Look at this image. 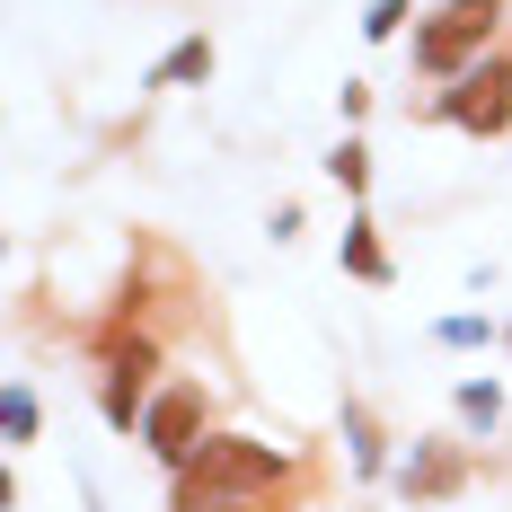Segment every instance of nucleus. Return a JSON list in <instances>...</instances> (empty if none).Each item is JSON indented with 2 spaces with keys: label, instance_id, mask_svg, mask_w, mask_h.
<instances>
[{
  "label": "nucleus",
  "instance_id": "5",
  "mask_svg": "<svg viewBox=\"0 0 512 512\" xmlns=\"http://www.w3.org/2000/svg\"><path fill=\"white\" fill-rule=\"evenodd\" d=\"M151 345L133 336V345H106V424L115 433H133V415H142V380H151Z\"/></svg>",
  "mask_w": 512,
  "mask_h": 512
},
{
  "label": "nucleus",
  "instance_id": "12",
  "mask_svg": "<svg viewBox=\"0 0 512 512\" xmlns=\"http://www.w3.org/2000/svg\"><path fill=\"white\" fill-rule=\"evenodd\" d=\"M398 18H407V0H371V18H362V36H398Z\"/></svg>",
  "mask_w": 512,
  "mask_h": 512
},
{
  "label": "nucleus",
  "instance_id": "4",
  "mask_svg": "<svg viewBox=\"0 0 512 512\" xmlns=\"http://www.w3.org/2000/svg\"><path fill=\"white\" fill-rule=\"evenodd\" d=\"M195 433H204V398H195V389H168V398H151V415H142V442H151L168 468H186L195 451H204Z\"/></svg>",
  "mask_w": 512,
  "mask_h": 512
},
{
  "label": "nucleus",
  "instance_id": "8",
  "mask_svg": "<svg viewBox=\"0 0 512 512\" xmlns=\"http://www.w3.org/2000/svg\"><path fill=\"white\" fill-rule=\"evenodd\" d=\"M460 477H468V468L451 460V451H433V460H415V468H407V495H451Z\"/></svg>",
  "mask_w": 512,
  "mask_h": 512
},
{
  "label": "nucleus",
  "instance_id": "10",
  "mask_svg": "<svg viewBox=\"0 0 512 512\" xmlns=\"http://www.w3.org/2000/svg\"><path fill=\"white\" fill-rule=\"evenodd\" d=\"M0 424H9V442H27L36 433V398L27 389H0Z\"/></svg>",
  "mask_w": 512,
  "mask_h": 512
},
{
  "label": "nucleus",
  "instance_id": "3",
  "mask_svg": "<svg viewBox=\"0 0 512 512\" xmlns=\"http://www.w3.org/2000/svg\"><path fill=\"white\" fill-rule=\"evenodd\" d=\"M442 115H451L460 133H477V142L512 133V62H477V71H460V89L442 98Z\"/></svg>",
  "mask_w": 512,
  "mask_h": 512
},
{
  "label": "nucleus",
  "instance_id": "6",
  "mask_svg": "<svg viewBox=\"0 0 512 512\" xmlns=\"http://www.w3.org/2000/svg\"><path fill=\"white\" fill-rule=\"evenodd\" d=\"M204 71H212V45H204V36H186V45H177V53H168V62L151 71V89H177V80H204Z\"/></svg>",
  "mask_w": 512,
  "mask_h": 512
},
{
  "label": "nucleus",
  "instance_id": "11",
  "mask_svg": "<svg viewBox=\"0 0 512 512\" xmlns=\"http://www.w3.org/2000/svg\"><path fill=\"white\" fill-rule=\"evenodd\" d=\"M327 168H336V186H354V195L371 186V151H362V142H345V151L327 159Z\"/></svg>",
  "mask_w": 512,
  "mask_h": 512
},
{
  "label": "nucleus",
  "instance_id": "2",
  "mask_svg": "<svg viewBox=\"0 0 512 512\" xmlns=\"http://www.w3.org/2000/svg\"><path fill=\"white\" fill-rule=\"evenodd\" d=\"M495 18H504V0H451L442 18L415 27V71H433V80L477 71V53H486V36H495Z\"/></svg>",
  "mask_w": 512,
  "mask_h": 512
},
{
  "label": "nucleus",
  "instance_id": "13",
  "mask_svg": "<svg viewBox=\"0 0 512 512\" xmlns=\"http://www.w3.org/2000/svg\"><path fill=\"white\" fill-rule=\"evenodd\" d=\"M442 345H486V318H442Z\"/></svg>",
  "mask_w": 512,
  "mask_h": 512
},
{
  "label": "nucleus",
  "instance_id": "9",
  "mask_svg": "<svg viewBox=\"0 0 512 512\" xmlns=\"http://www.w3.org/2000/svg\"><path fill=\"white\" fill-rule=\"evenodd\" d=\"M460 415H468V424H495V415H504V389H495V380H468V389H460Z\"/></svg>",
  "mask_w": 512,
  "mask_h": 512
},
{
  "label": "nucleus",
  "instance_id": "1",
  "mask_svg": "<svg viewBox=\"0 0 512 512\" xmlns=\"http://www.w3.org/2000/svg\"><path fill=\"white\" fill-rule=\"evenodd\" d=\"M283 477H292V460H283L274 442H239V433H212L204 451L177 468V486H204V495H248V504H256V495H274Z\"/></svg>",
  "mask_w": 512,
  "mask_h": 512
},
{
  "label": "nucleus",
  "instance_id": "7",
  "mask_svg": "<svg viewBox=\"0 0 512 512\" xmlns=\"http://www.w3.org/2000/svg\"><path fill=\"white\" fill-rule=\"evenodd\" d=\"M345 274H362V283H389V256H380V239H371V221H354V230H345Z\"/></svg>",
  "mask_w": 512,
  "mask_h": 512
}]
</instances>
